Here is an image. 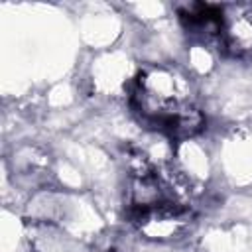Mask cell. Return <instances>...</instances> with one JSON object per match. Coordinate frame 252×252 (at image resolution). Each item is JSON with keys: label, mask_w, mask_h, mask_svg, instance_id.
<instances>
[{"label": "cell", "mask_w": 252, "mask_h": 252, "mask_svg": "<svg viewBox=\"0 0 252 252\" xmlns=\"http://www.w3.org/2000/svg\"><path fill=\"white\" fill-rule=\"evenodd\" d=\"M191 213L187 205L173 201H159L148 209L134 213V222L138 230L150 240H171L183 234L189 226Z\"/></svg>", "instance_id": "7a4b0ae2"}, {"label": "cell", "mask_w": 252, "mask_h": 252, "mask_svg": "<svg viewBox=\"0 0 252 252\" xmlns=\"http://www.w3.org/2000/svg\"><path fill=\"white\" fill-rule=\"evenodd\" d=\"M134 102L142 116L163 132L181 112L195 106L189 94V81L167 65H154L140 73Z\"/></svg>", "instance_id": "6da1fadb"}, {"label": "cell", "mask_w": 252, "mask_h": 252, "mask_svg": "<svg viewBox=\"0 0 252 252\" xmlns=\"http://www.w3.org/2000/svg\"><path fill=\"white\" fill-rule=\"evenodd\" d=\"M222 43L232 55H244L252 49V10L234 8L222 20Z\"/></svg>", "instance_id": "3957f363"}]
</instances>
